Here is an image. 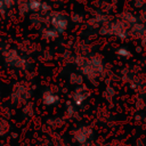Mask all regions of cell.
<instances>
[{"mask_svg":"<svg viewBox=\"0 0 146 146\" xmlns=\"http://www.w3.org/2000/svg\"><path fill=\"white\" fill-rule=\"evenodd\" d=\"M135 1H136V5L137 6H143L146 2V0H135Z\"/></svg>","mask_w":146,"mask_h":146,"instance_id":"cell-19","label":"cell"},{"mask_svg":"<svg viewBox=\"0 0 146 146\" xmlns=\"http://www.w3.org/2000/svg\"><path fill=\"white\" fill-rule=\"evenodd\" d=\"M66 114L68 117H74L76 115V111L75 108L73 107V104H67V107H66Z\"/></svg>","mask_w":146,"mask_h":146,"instance_id":"cell-13","label":"cell"},{"mask_svg":"<svg viewBox=\"0 0 146 146\" xmlns=\"http://www.w3.org/2000/svg\"><path fill=\"white\" fill-rule=\"evenodd\" d=\"M80 146H99L96 141H91V140H89V141H87V143H84V144H82V145H80Z\"/></svg>","mask_w":146,"mask_h":146,"instance_id":"cell-17","label":"cell"},{"mask_svg":"<svg viewBox=\"0 0 146 146\" xmlns=\"http://www.w3.org/2000/svg\"><path fill=\"white\" fill-rule=\"evenodd\" d=\"M32 91L27 83L25 82H17L14 84L11 92H10V100L14 105H22L26 104L31 98Z\"/></svg>","mask_w":146,"mask_h":146,"instance_id":"cell-3","label":"cell"},{"mask_svg":"<svg viewBox=\"0 0 146 146\" xmlns=\"http://www.w3.org/2000/svg\"><path fill=\"white\" fill-rule=\"evenodd\" d=\"M56 144H57V146H68V145H66L65 143H63V141H56Z\"/></svg>","mask_w":146,"mask_h":146,"instance_id":"cell-20","label":"cell"},{"mask_svg":"<svg viewBox=\"0 0 146 146\" xmlns=\"http://www.w3.org/2000/svg\"><path fill=\"white\" fill-rule=\"evenodd\" d=\"M6 10H7V8H6L5 3L2 2V0H0V14H3Z\"/></svg>","mask_w":146,"mask_h":146,"instance_id":"cell-18","label":"cell"},{"mask_svg":"<svg viewBox=\"0 0 146 146\" xmlns=\"http://www.w3.org/2000/svg\"><path fill=\"white\" fill-rule=\"evenodd\" d=\"M41 36H42V39H44V40L52 41V40H56V39L59 36V34L50 26V27H43V29L41 30Z\"/></svg>","mask_w":146,"mask_h":146,"instance_id":"cell-8","label":"cell"},{"mask_svg":"<svg viewBox=\"0 0 146 146\" xmlns=\"http://www.w3.org/2000/svg\"><path fill=\"white\" fill-rule=\"evenodd\" d=\"M0 106H1V100H0Z\"/></svg>","mask_w":146,"mask_h":146,"instance_id":"cell-21","label":"cell"},{"mask_svg":"<svg viewBox=\"0 0 146 146\" xmlns=\"http://www.w3.org/2000/svg\"><path fill=\"white\" fill-rule=\"evenodd\" d=\"M50 26L60 35L63 34L68 26V18L62 11H51L49 14Z\"/></svg>","mask_w":146,"mask_h":146,"instance_id":"cell-4","label":"cell"},{"mask_svg":"<svg viewBox=\"0 0 146 146\" xmlns=\"http://www.w3.org/2000/svg\"><path fill=\"white\" fill-rule=\"evenodd\" d=\"M10 125L8 123V121L6 119H1L0 120V136H5L9 132Z\"/></svg>","mask_w":146,"mask_h":146,"instance_id":"cell-10","label":"cell"},{"mask_svg":"<svg viewBox=\"0 0 146 146\" xmlns=\"http://www.w3.org/2000/svg\"><path fill=\"white\" fill-rule=\"evenodd\" d=\"M47 123H48L50 127H52V128H58V127H60V125L63 124V121H62L60 119L56 117V119H49V120L47 121Z\"/></svg>","mask_w":146,"mask_h":146,"instance_id":"cell-12","label":"cell"},{"mask_svg":"<svg viewBox=\"0 0 146 146\" xmlns=\"http://www.w3.org/2000/svg\"><path fill=\"white\" fill-rule=\"evenodd\" d=\"M15 1H16V0H2V2L5 3V6H6L7 9H10V8L15 5Z\"/></svg>","mask_w":146,"mask_h":146,"instance_id":"cell-15","label":"cell"},{"mask_svg":"<svg viewBox=\"0 0 146 146\" xmlns=\"http://www.w3.org/2000/svg\"><path fill=\"white\" fill-rule=\"evenodd\" d=\"M41 100H42V104L44 106H52L59 102V96L51 90H44L42 92Z\"/></svg>","mask_w":146,"mask_h":146,"instance_id":"cell-7","label":"cell"},{"mask_svg":"<svg viewBox=\"0 0 146 146\" xmlns=\"http://www.w3.org/2000/svg\"><path fill=\"white\" fill-rule=\"evenodd\" d=\"M2 58L9 67H14V68H17V70H26L27 66H29L27 59L24 56H22L14 48L3 49L2 50Z\"/></svg>","mask_w":146,"mask_h":146,"instance_id":"cell-2","label":"cell"},{"mask_svg":"<svg viewBox=\"0 0 146 146\" xmlns=\"http://www.w3.org/2000/svg\"><path fill=\"white\" fill-rule=\"evenodd\" d=\"M23 113H24L25 115H27V116H32V115H33V113H34L33 104L27 102V103L24 105V107H23Z\"/></svg>","mask_w":146,"mask_h":146,"instance_id":"cell-11","label":"cell"},{"mask_svg":"<svg viewBox=\"0 0 146 146\" xmlns=\"http://www.w3.org/2000/svg\"><path fill=\"white\" fill-rule=\"evenodd\" d=\"M92 135H94L92 128L88 127V125H81L72 131V138L79 145H82V144L89 141L90 138L92 137Z\"/></svg>","mask_w":146,"mask_h":146,"instance_id":"cell-5","label":"cell"},{"mask_svg":"<svg viewBox=\"0 0 146 146\" xmlns=\"http://www.w3.org/2000/svg\"><path fill=\"white\" fill-rule=\"evenodd\" d=\"M89 96V91H88V88L86 87V86H79L75 90H74V92H73V95H72V102H73V104H75L76 106H80V105H82L83 104V102L87 99V97Z\"/></svg>","mask_w":146,"mask_h":146,"instance_id":"cell-6","label":"cell"},{"mask_svg":"<svg viewBox=\"0 0 146 146\" xmlns=\"http://www.w3.org/2000/svg\"><path fill=\"white\" fill-rule=\"evenodd\" d=\"M113 96H114V91H113V89H112V88H107V89L105 90V92H104V97H105L107 100H111Z\"/></svg>","mask_w":146,"mask_h":146,"instance_id":"cell-14","label":"cell"},{"mask_svg":"<svg viewBox=\"0 0 146 146\" xmlns=\"http://www.w3.org/2000/svg\"><path fill=\"white\" fill-rule=\"evenodd\" d=\"M70 82L72 84H75V86H82V83H83V75L81 73H71Z\"/></svg>","mask_w":146,"mask_h":146,"instance_id":"cell-9","label":"cell"},{"mask_svg":"<svg viewBox=\"0 0 146 146\" xmlns=\"http://www.w3.org/2000/svg\"><path fill=\"white\" fill-rule=\"evenodd\" d=\"M117 55H120V56H129L130 54H129L125 49H122V48H121V49L117 50Z\"/></svg>","mask_w":146,"mask_h":146,"instance_id":"cell-16","label":"cell"},{"mask_svg":"<svg viewBox=\"0 0 146 146\" xmlns=\"http://www.w3.org/2000/svg\"><path fill=\"white\" fill-rule=\"evenodd\" d=\"M74 63L80 73L94 84H96L97 78H99L104 72V64L102 57L98 55H94L91 57H86V55H76Z\"/></svg>","mask_w":146,"mask_h":146,"instance_id":"cell-1","label":"cell"}]
</instances>
